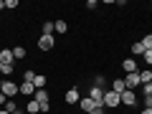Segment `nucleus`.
<instances>
[{
  "label": "nucleus",
  "mask_w": 152,
  "mask_h": 114,
  "mask_svg": "<svg viewBox=\"0 0 152 114\" xmlns=\"http://www.w3.org/2000/svg\"><path fill=\"white\" fill-rule=\"evenodd\" d=\"M119 102H122V107H134V104H137V94L127 89V91L119 94Z\"/></svg>",
  "instance_id": "nucleus-3"
},
{
  "label": "nucleus",
  "mask_w": 152,
  "mask_h": 114,
  "mask_svg": "<svg viewBox=\"0 0 152 114\" xmlns=\"http://www.w3.org/2000/svg\"><path fill=\"white\" fill-rule=\"evenodd\" d=\"M142 46H145L147 51H152V33H147V36L142 38Z\"/></svg>",
  "instance_id": "nucleus-20"
},
{
  "label": "nucleus",
  "mask_w": 152,
  "mask_h": 114,
  "mask_svg": "<svg viewBox=\"0 0 152 114\" xmlns=\"http://www.w3.org/2000/svg\"><path fill=\"white\" fill-rule=\"evenodd\" d=\"M89 114H104V107H96V109H91Z\"/></svg>",
  "instance_id": "nucleus-28"
},
{
  "label": "nucleus",
  "mask_w": 152,
  "mask_h": 114,
  "mask_svg": "<svg viewBox=\"0 0 152 114\" xmlns=\"http://www.w3.org/2000/svg\"><path fill=\"white\" fill-rule=\"evenodd\" d=\"M15 114H20V112H15Z\"/></svg>",
  "instance_id": "nucleus-32"
},
{
  "label": "nucleus",
  "mask_w": 152,
  "mask_h": 114,
  "mask_svg": "<svg viewBox=\"0 0 152 114\" xmlns=\"http://www.w3.org/2000/svg\"><path fill=\"white\" fill-rule=\"evenodd\" d=\"M5 8H10V10H15V8H18V0H5Z\"/></svg>",
  "instance_id": "nucleus-25"
},
{
  "label": "nucleus",
  "mask_w": 152,
  "mask_h": 114,
  "mask_svg": "<svg viewBox=\"0 0 152 114\" xmlns=\"http://www.w3.org/2000/svg\"><path fill=\"white\" fill-rule=\"evenodd\" d=\"M89 99H91L96 107H104V89H99V86L89 89Z\"/></svg>",
  "instance_id": "nucleus-4"
},
{
  "label": "nucleus",
  "mask_w": 152,
  "mask_h": 114,
  "mask_svg": "<svg viewBox=\"0 0 152 114\" xmlns=\"http://www.w3.org/2000/svg\"><path fill=\"white\" fill-rule=\"evenodd\" d=\"M66 31H69L66 20H56V33H66Z\"/></svg>",
  "instance_id": "nucleus-21"
},
{
  "label": "nucleus",
  "mask_w": 152,
  "mask_h": 114,
  "mask_svg": "<svg viewBox=\"0 0 152 114\" xmlns=\"http://www.w3.org/2000/svg\"><path fill=\"white\" fill-rule=\"evenodd\" d=\"M140 84H152V69L140 71Z\"/></svg>",
  "instance_id": "nucleus-14"
},
{
  "label": "nucleus",
  "mask_w": 152,
  "mask_h": 114,
  "mask_svg": "<svg viewBox=\"0 0 152 114\" xmlns=\"http://www.w3.org/2000/svg\"><path fill=\"white\" fill-rule=\"evenodd\" d=\"M79 107H81L84 112L89 114V112H91V109H96V104H94V102H91V99H89V96H81V99H79Z\"/></svg>",
  "instance_id": "nucleus-11"
},
{
  "label": "nucleus",
  "mask_w": 152,
  "mask_h": 114,
  "mask_svg": "<svg viewBox=\"0 0 152 114\" xmlns=\"http://www.w3.org/2000/svg\"><path fill=\"white\" fill-rule=\"evenodd\" d=\"M129 51H132V56H145V51H147V48H145V46H142V41H137V43L132 46Z\"/></svg>",
  "instance_id": "nucleus-16"
},
{
  "label": "nucleus",
  "mask_w": 152,
  "mask_h": 114,
  "mask_svg": "<svg viewBox=\"0 0 152 114\" xmlns=\"http://www.w3.org/2000/svg\"><path fill=\"white\" fill-rule=\"evenodd\" d=\"M145 109H152V96H145Z\"/></svg>",
  "instance_id": "nucleus-27"
},
{
  "label": "nucleus",
  "mask_w": 152,
  "mask_h": 114,
  "mask_svg": "<svg viewBox=\"0 0 152 114\" xmlns=\"http://www.w3.org/2000/svg\"><path fill=\"white\" fill-rule=\"evenodd\" d=\"M15 56H13V48H0V64L3 66H13Z\"/></svg>",
  "instance_id": "nucleus-7"
},
{
  "label": "nucleus",
  "mask_w": 152,
  "mask_h": 114,
  "mask_svg": "<svg viewBox=\"0 0 152 114\" xmlns=\"http://www.w3.org/2000/svg\"><path fill=\"white\" fill-rule=\"evenodd\" d=\"M33 79H36V71H33V69H26V71H23V81H31V84H33Z\"/></svg>",
  "instance_id": "nucleus-18"
},
{
  "label": "nucleus",
  "mask_w": 152,
  "mask_h": 114,
  "mask_svg": "<svg viewBox=\"0 0 152 114\" xmlns=\"http://www.w3.org/2000/svg\"><path fill=\"white\" fill-rule=\"evenodd\" d=\"M140 114H152V109H142V112Z\"/></svg>",
  "instance_id": "nucleus-29"
},
{
  "label": "nucleus",
  "mask_w": 152,
  "mask_h": 114,
  "mask_svg": "<svg viewBox=\"0 0 152 114\" xmlns=\"http://www.w3.org/2000/svg\"><path fill=\"white\" fill-rule=\"evenodd\" d=\"M122 69H124V74H137V61L134 58H124L122 61Z\"/></svg>",
  "instance_id": "nucleus-10"
},
{
  "label": "nucleus",
  "mask_w": 152,
  "mask_h": 114,
  "mask_svg": "<svg viewBox=\"0 0 152 114\" xmlns=\"http://www.w3.org/2000/svg\"><path fill=\"white\" fill-rule=\"evenodd\" d=\"M142 58H145L147 66H152V51H145V56H142Z\"/></svg>",
  "instance_id": "nucleus-24"
},
{
  "label": "nucleus",
  "mask_w": 152,
  "mask_h": 114,
  "mask_svg": "<svg viewBox=\"0 0 152 114\" xmlns=\"http://www.w3.org/2000/svg\"><path fill=\"white\" fill-rule=\"evenodd\" d=\"M8 102H10V99H8V96H5V94L0 91V107H5V104H8Z\"/></svg>",
  "instance_id": "nucleus-26"
},
{
  "label": "nucleus",
  "mask_w": 152,
  "mask_h": 114,
  "mask_svg": "<svg viewBox=\"0 0 152 114\" xmlns=\"http://www.w3.org/2000/svg\"><path fill=\"white\" fill-rule=\"evenodd\" d=\"M18 91H20L23 96H36V86H33L31 81H23V84H18Z\"/></svg>",
  "instance_id": "nucleus-8"
},
{
  "label": "nucleus",
  "mask_w": 152,
  "mask_h": 114,
  "mask_svg": "<svg viewBox=\"0 0 152 114\" xmlns=\"http://www.w3.org/2000/svg\"><path fill=\"white\" fill-rule=\"evenodd\" d=\"M38 48H41V51L56 48V38H53V36H41V38H38Z\"/></svg>",
  "instance_id": "nucleus-5"
},
{
  "label": "nucleus",
  "mask_w": 152,
  "mask_h": 114,
  "mask_svg": "<svg viewBox=\"0 0 152 114\" xmlns=\"http://www.w3.org/2000/svg\"><path fill=\"white\" fill-rule=\"evenodd\" d=\"M104 107L107 109H117V107H122V102H119V94L117 91H104Z\"/></svg>",
  "instance_id": "nucleus-1"
},
{
  "label": "nucleus",
  "mask_w": 152,
  "mask_h": 114,
  "mask_svg": "<svg viewBox=\"0 0 152 114\" xmlns=\"http://www.w3.org/2000/svg\"><path fill=\"white\" fill-rule=\"evenodd\" d=\"M46 84H48V79H46L43 74H36V79H33V86H36V89H46Z\"/></svg>",
  "instance_id": "nucleus-13"
},
{
  "label": "nucleus",
  "mask_w": 152,
  "mask_h": 114,
  "mask_svg": "<svg viewBox=\"0 0 152 114\" xmlns=\"http://www.w3.org/2000/svg\"><path fill=\"white\" fill-rule=\"evenodd\" d=\"M0 91L5 94L8 99H13V96H15V94H20V91H18V86H15V84H13V81H8V79H5V81H0Z\"/></svg>",
  "instance_id": "nucleus-2"
},
{
  "label": "nucleus",
  "mask_w": 152,
  "mask_h": 114,
  "mask_svg": "<svg viewBox=\"0 0 152 114\" xmlns=\"http://www.w3.org/2000/svg\"><path fill=\"white\" fill-rule=\"evenodd\" d=\"M104 84H107V79H104V76H102V74H99V76H96V79H94V86H99V89H102V86H104Z\"/></svg>",
  "instance_id": "nucleus-22"
},
{
  "label": "nucleus",
  "mask_w": 152,
  "mask_h": 114,
  "mask_svg": "<svg viewBox=\"0 0 152 114\" xmlns=\"http://www.w3.org/2000/svg\"><path fill=\"white\" fill-rule=\"evenodd\" d=\"M13 56H15V58H26V48H23V46H15V48H13Z\"/></svg>",
  "instance_id": "nucleus-19"
},
{
  "label": "nucleus",
  "mask_w": 152,
  "mask_h": 114,
  "mask_svg": "<svg viewBox=\"0 0 152 114\" xmlns=\"http://www.w3.org/2000/svg\"><path fill=\"white\" fill-rule=\"evenodd\" d=\"M0 114H10V112H8V109H0Z\"/></svg>",
  "instance_id": "nucleus-31"
},
{
  "label": "nucleus",
  "mask_w": 152,
  "mask_h": 114,
  "mask_svg": "<svg viewBox=\"0 0 152 114\" xmlns=\"http://www.w3.org/2000/svg\"><path fill=\"white\" fill-rule=\"evenodd\" d=\"M124 84H127V89H129V91L140 89V86H142V84H140V71H137V74H127V76H124Z\"/></svg>",
  "instance_id": "nucleus-6"
},
{
  "label": "nucleus",
  "mask_w": 152,
  "mask_h": 114,
  "mask_svg": "<svg viewBox=\"0 0 152 114\" xmlns=\"http://www.w3.org/2000/svg\"><path fill=\"white\" fill-rule=\"evenodd\" d=\"M26 109H28V112H31V114H36V112H41V104H38L36 99H31V102H28V107H26Z\"/></svg>",
  "instance_id": "nucleus-17"
},
{
  "label": "nucleus",
  "mask_w": 152,
  "mask_h": 114,
  "mask_svg": "<svg viewBox=\"0 0 152 114\" xmlns=\"http://www.w3.org/2000/svg\"><path fill=\"white\" fill-rule=\"evenodd\" d=\"M41 31H43L41 36H53V33H56V23L53 20H46L43 26H41Z\"/></svg>",
  "instance_id": "nucleus-12"
},
{
  "label": "nucleus",
  "mask_w": 152,
  "mask_h": 114,
  "mask_svg": "<svg viewBox=\"0 0 152 114\" xmlns=\"http://www.w3.org/2000/svg\"><path fill=\"white\" fill-rule=\"evenodd\" d=\"M3 8H5V0H0V10H3Z\"/></svg>",
  "instance_id": "nucleus-30"
},
{
  "label": "nucleus",
  "mask_w": 152,
  "mask_h": 114,
  "mask_svg": "<svg viewBox=\"0 0 152 114\" xmlns=\"http://www.w3.org/2000/svg\"><path fill=\"white\" fill-rule=\"evenodd\" d=\"M112 91H117V94H122V91H127V84H124V79H117V81L112 84Z\"/></svg>",
  "instance_id": "nucleus-15"
},
{
  "label": "nucleus",
  "mask_w": 152,
  "mask_h": 114,
  "mask_svg": "<svg viewBox=\"0 0 152 114\" xmlns=\"http://www.w3.org/2000/svg\"><path fill=\"white\" fill-rule=\"evenodd\" d=\"M142 94L145 96H152V84H142Z\"/></svg>",
  "instance_id": "nucleus-23"
},
{
  "label": "nucleus",
  "mask_w": 152,
  "mask_h": 114,
  "mask_svg": "<svg viewBox=\"0 0 152 114\" xmlns=\"http://www.w3.org/2000/svg\"><path fill=\"white\" fill-rule=\"evenodd\" d=\"M64 99H66V104H79L81 94H79V89L74 86V89H66V96H64Z\"/></svg>",
  "instance_id": "nucleus-9"
}]
</instances>
